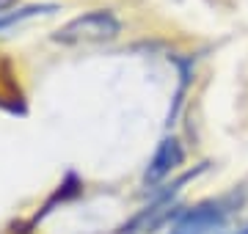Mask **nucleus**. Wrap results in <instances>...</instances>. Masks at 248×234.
I'll return each mask as SVG.
<instances>
[{"label":"nucleus","instance_id":"1","mask_svg":"<svg viewBox=\"0 0 248 234\" xmlns=\"http://www.w3.org/2000/svg\"><path fill=\"white\" fill-rule=\"evenodd\" d=\"M122 33V22L113 17V11L97 9V11H86L80 17L69 19L66 25H61L53 33V39L58 44L75 47V44H102L110 42Z\"/></svg>","mask_w":248,"mask_h":234},{"label":"nucleus","instance_id":"3","mask_svg":"<svg viewBox=\"0 0 248 234\" xmlns=\"http://www.w3.org/2000/svg\"><path fill=\"white\" fill-rule=\"evenodd\" d=\"M182 160H185V152H182L179 141L177 138H171V135H166L157 144L155 154H152L143 179L149 182V185H157V182H163L171 171H177V165H182Z\"/></svg>","mask_w":248,"mask_h":234},{"label":"nucleus","instance_id":"4","mask_svg":"<svg viewBox=\"0 0 248 234\" xmlns=\"http://www.w3.org/2000/svg\"><path fill=\"white\" fill-rule=\"evenodd\" d=\"M237 234H248V226H246V229H243V232H237Z\"/></svg>","mask_w":248,"mask_h":234},{"label":"nucleus","instance_id":"2","mask_svg":"<svg viewBox=\"0 0 248 234\" xmlns=\"http://www.w3.org/2000/svg\"><path fill=\"white\" fill-rule=\"evenodd\" d=\"M223 220H226V209L218 201H204L193 209H185L169 234H213L223 226Z\"/></svg>","mask_w":248,"mask_h":234}]
</instances>
